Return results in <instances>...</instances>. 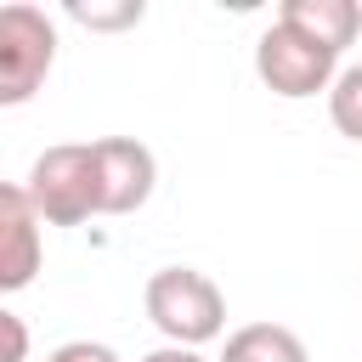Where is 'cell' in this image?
<instances>
[{
	"instance_id": "cell-1",
	"label": "cell",
	"mask_w": 362,
	"mask_h": 362,
	"mask_svg": "<svg viewBox=\"0 0 362 362\" xmlns=\"http://www.w3.org/2000/svg\"><path fill=\"white\" fill-rule=\"evenodd\" d=\"M141 305H147V322L164 334V345L198 351L226 334V294L198 266H158L141 288Z\"/></svg>"
},
{
	"instance_id": "cell-2",
	"label": "cell",
	"mask_w": 362,
	"mask_h": 362,
	"mask_svg": "<svg viewBox=\"0 0 362 362\" xmlns=\"http://www.w3.org/2000/svg\"><path fill=\"white\" fill-rule=\"evenodd\" d=\"M23 192H28V204L40 209L45 226H85L90 215H102V204H96V153H90V141L45 147V153L28 164Z\"/></svg>"
},
{
	"instance_id": "cell-3",
	"label": "cell",
	"mask_w": 362,
	"mask_h": 362,
	"mask_svg": "<svg viewBox=\"0 0 362 362\" xmlns=\"http://www.w3.org/2000/svg\"><path fill=\"white\" fill-rule=\"evenodd\" d=\"M255 74L272 96L283 102H305V96H328L334 79H339V51L317 45L311 34L288 28V23H272L260 40H255Z\"/></svg>"
},
{
	"instance_id": "cell-4",
	"label": "cell",
	"mask_w": 362,
	"mask_h": 362,
	"mask_svg": "<svg viewBox=\"0 0 362 362\" xmlns=\"http://www.w3.org/2000/svg\"><path fill=\"white\" fill-rule=\"evenodd\" d=\"M51 62H57V23L28 0L0 6V107H23L45 85Z\"/></svg>"
},
{
	"instance_id": "cell-5",
	"label": "cell",
	"mask_w": 362,
	"mask_h": 362,
	"mask_svg": "<svg viewBox=\"0 0 362 362\" xmlns=\"http://www.w3.org/2000/svg\"><path fill=\"white\" fill-rule=\"evenodd\" d=\"M90 153H96V204H102V215H136L153 198V181H158L153 147H141L136 136H102V141H90Z\"/></svg>"
},
{
	"instance_id": "cell-6",
	"label": "cell",
	"mask_w": 362,
	"mask_h": 362,
	"mask_svg": "<svg viewBox=\"0 0 362 362\" xmlns=\"http://www.w3.org/2000/svg\"><path fill=\"white\" fill-rule=\"evenodd\" d=\"M40 209L28 204V192H23V181H11V187H0V288L6 294H17V288H28L34 283V272H40Z\"/></svg>"
},
{
	"instance_id": "cell-7",
	"label": "cell",
	"mask_w": 362,
	"mask_h": 362,
	"mask_svg": "<svg viewBox=\"0 0 362 362\" xmlns=\"http://www.w3.org/2000/svg\"><path fill=\"white\" fill-rule=\"evenodd\" d=\"M277 23L311 34V40L328 45V51H345V45L362 34V6H356V0H283V6H277Z\"/></svg>"
},
{
	"instance_id": "cell-8",
	"label": "cell",
	"mask_w": 362,
	"mask_h": 362,
	"mask_svg": "<svg viewBox=\"0 0 362 362\" xmlns=\"http://www.w3.org/2000/svg\"><path fill=\"white\" fill-rule=\"evenodd\" d=\"M221 362H311L305 339L283 322H243L226 334V351Z\"/></svg>"
},
{
	"instance_id": "cell-9",
	"label": "cell",
	"mask_w": 362,
	"mask_h": 362,
	"mask_svg": "<svg viewBox=\"0 0 362 362\" xmlns=\"http://www.w3.org/2000/svg\"><path fill=\"white\" fill-rule=\"evenodd\" d=\"M328 119L345 141H362V62L339 68V79L328 90Z\"/></svg>"
},
{
	"instance_id": "cell-10",
	"label": "cell",
	"mask_w": 362,
	"mask_h": 362,
	"mask_svg": "<svg viewBox=\"0 0 362 362\" xmlns=\"http://www.w3.org/2000/svg\"><path fill=\"white\" fill-rule=\"evenodd\" d=\"M141 0H119V6H85V0H68V17L74 23H85V28H130V23H141Z\"/></svg>"
},
{
	"instance_id": "cell-11",
	"label": "cell",
	"mask_w": 362,
	"mask_h": 362,
	"mask_svg": "<svg viewBox=\"0 0 362 362\" xmlns=\"http://www.w3.org/2000/svg\"><path fill=\"white\" fill-rule=\"evenodd\" d=\"M45 362H119V351L102 345V339H68V345H57Z\"/></svg>"
},
{
	"instance_id": "cell-12",
	"label": "cell",
	"mask_w": 362,
	"mask_h": 362,
	"mask_svg": "<svg viewBox=\"0 0 362 362\" xmlns=\"http://www.w3.org/2000/svg\"><path fill=\"white\" fill-rule=\"evenodd\" d=\"M0 328H6V362H28V328L17 311H0Z\"/></svg>"
},
{
	"instance_id": "cell-13",
	"label": "cell",
	"mask_w": 362,
	"mask_h": 362,
	"mask_svg": "<svg viewBox=\"0 0 362 362\" xmlns=\"http://www.w3.org/2000/svg\"><path fill=\"white\" fill-rule=\"evenodd\" d=\"M141 362H204L198 351H187V345H158V351H147Z\"/></svg>"
}]
</instances>
